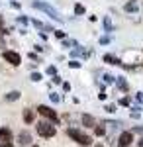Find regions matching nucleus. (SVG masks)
I'll use <instances>...</instances> for the list:
<instances>
[{
	"label": "nucleus",
	"mask_w": 143,
	"mask_h": 147,
	"mask_svg": "<svg viewBox=\"0 0 143 147\" xmlns=\"http://www.w3.org/2000/svg\"><path fill=\"white\" fill-rule=\"evenodd\" d=\"M132 141H133L132 131H123V134L120 136V139H118V147H130Z\"/></svg>",
	"instance_id": "nucleus-6"
},
{
	"label": "nucleus",
	"mask_w": 143,
	"mask_h": 147,
	"mask_svg": "<svg viewBox=\"0 0 143 147\" xmlns=\"http://www.w3.org/2000/svg\"><path fill=\"white\" fill-rule=\"evenodd\" d=\"M2 57H4L10 65H16V67L22 63V57L18 55V53H14V51H4V55H2Z\"/></svg>",
	"instance_id": "nucleus-5"
},
{
	"label": "nucleus",
	"mask_w": 143,
	"mask_h": 147,
	"mask_svg": "<svg viewBox=\"0 0 143 147\" xmlns=\"http://www.w3.org/2000/svg\"><path fill=\"white\" fill-rule=\"evenodd\" d=\"M125 10H127V12H135V10H137V2H133V0H132V2H127V4H125Z\"/></svg>",
	"instance_id": "nucleus-13"
},
{
	"label": "nucleus",
	"mask_w": 143,
	"mask_h": 147,
	"mask_svg": "<svg viewBox=\"0 0 143 147\" xmlns=\"http://www.w3.org/2000/svg\"><path fill=\"white\" fill-rule=\"evenodd\" d=\"M55 35L59 37V39H63V37H65V34H63V32H55Z\"/></svg>",
	"instance_id": "nucleus-24"
},
{
	"label": "nucleus",
	"mask_w": 143,
	"mask_h": 147,
	"mask_svg": "<svg viewBox=\"0 0 143 147\" xmlns=\"http://www.w3.org/2000/svg\"><path fill=\"white\" fill-rule=\"evenodd\" d=\"M96 147H102V145H96Z\"/></svg>",
	"instance_id": "nucleus-26"
},
{
	"label": "nucleus",
	"mask_w": 143,
	"mask_h": 147,
	"mask_svg": "<svg viewBox=\"0 0 143 147\" xmlns=\"http://www.w3.org/2000/svg\"><path fill=\"white\" fill-rule=\"evenodd\" d=\"M104 80H106V82H114V77H112V75H106Z\"/></svg>",
	"instance_id": "nucleus-22"
},
{
	"label": "nucleus",
	"mask_w": 143,
	"mask_h": 147,
	"mask_svg": "<svg viewBox=\"0 0 143 147\" xmlns=\"http://www.w3.org/2000/svg\"><path fill=\"white\" fill-rule=\"evenodd\" d=\"M51 100H53V102H59V94H55V92H53V94H51Z\"/></svg>",
	"instance_id": "nucleus-23"
},
{
	"label": "nucleus",
	"mask_w": 143,
	"mask_h": 147,
	"mask_svg": "<svg viewBox=\"0 0 143 147\" xmlns=\"http://www.w3.org/2000/svg\"><path fill=\"white\" fill-rule=\"evenodd\" d=\"M37 134L43 137H53L55 136V127L49 124V122H39L37 124Z\"/></svg>",
	"instance_id": "nucleus-3"
},
{
	"label": "nucleus",
	"mask_w": 143,
	"mask_h": 147,
	"mask_svg": "<svg viewBox=\"0 0 143 147\" xmlns=\"http://www.w3.org/2000/svg\"><path fill=\"white\" fill-rule=\"evenodd\" d=\"M0 141H12V131L8 127H0Z\"/></svg>",
	"instance_id": "nucleus-8"
},
{
	"label": "nucleus",
	"mask_w": 143,
	"mask_h": 147,
	"mask_svg": "<svg viewBox=\"0 0 143 147\" xmlns=\"http://www.w3.org/2000/svg\"><path fill=\"white\" fill-rule=\"evenodd\" d=\"M32 147H37V145H32Z\"/></svg>",
	"instance_id": "nucleus-25"
},
{
	"label": "nucleus",
	"mask_w": 143,
	"mask_h": 147,
	"mask_svg": "<svg viewBox=\"0 0 143 147\" xmlns=\"http://www.w3.org/2000/svg\"><path fill=\"white\" fill-rule=\"evenodd\" d=\"M37 112L41 114L43 118H47V120H51L53 124H57V122H59V116H57V114L53 112L51 108H47V106H39V108H37Z\"/></svg>",
	"instance_id": "nucleus-4"
},
{
	"label": "nucleus",
	"mask_w": 143,
	"mask_h": 147,
	"mask_svg": "<svg viewBox=\"0 0 143 147\" xmlns=\"http://www.w3.org/2000/svg\"><path fill=\"white\" fill-rule=\"evenodd\" d=\"M82 125H86V127H94V118H92L90 114H84V116H82Z\"/></svg>",
	"instance_id": "nucleus-9"
},
{
	"label": "nucleus",
	"mask_w": 143,
	"mask_h": 147,
	"mask_svg": "<svg viewBox=\"0 0 143 147\" xmlns=\"http://www.w3.org/2000/svg\"><path fill=\"white\" fill-rule=\"evenodd\" d=\"M104 61H106V63H112V65H120V61L114 55H104Z\"/></svg>",
	"instance_id": "nucleus-11"
},
{
	"label": "nucleus",
	"mask_w": 143,
	"mask_h": 147,
	"mask_svg": "<svg viewBox=\"0 0 143 147\" xmlns=\"http://www.w3.org/2000/svg\"><path fill=\"white\" fill-rule=\"evenodd\" d=\"M75 12H77V14H84V6L77 4V6H75Z\"/></svg>",
	"instance_id": "nucleus-17"
},
{
	"label": "nucleus",
	"mask_w": 143,
	"mask_h": 147,
	"mask_svg": "<svg viewBox=\"0 0 143 147\" xmlns=\"http://www.w3.org/2000/svg\"><path fill=\"white\" fill-rule=\"evenodd\" d=\"M0 147H14L12 141H0Z\"/></svg>",
	"instance_id": "nucleus-18"
},
{
	"label": "nucleus",
	"mask_w": 143,
	"mask_h": 147,
	"mask_svg": "<svg viewBox=\"0 0 143 147\" xmlns=\"http://www.w3.org/2000/svg\"><path fill=\"white\" fill-rule=\"evenodd\" d=\"M18 139H20V145H30L32 143V134L30 131H22L18 136Z\"/></svg>",
	"instance_id": "nucleus-7"
},
{
	"label": "nucleus",
	"mask_w": 143,
	"mask_h": 147,
	"mask_svg": "<svg viewBox=\"0 0 143 147\" xmlns=\"http://www.w3.org/2000/svg\"><path fill=\"white\" fill-rule=\"evenodd\" d=\"M71 67H73V69H77V67H80V63H78V61H75V59H73V61H71Z\"/></svg>",
	"instance_id": "nucleus-20"
},
{
	"label": "nucleus",
	"mask_w": 143,
	"mask_h": 147,
	"mask_svg": "<svg viewBox=\"0 0 143 147\" xmlns=\"http://www.w3.org/2000/svg\"><path fill=\"white\" fill-rule=\"evenodd\" d=\"M69 137H73L77 143H80V145H90L92 143V137L86 136V134H82V131H78V129H69Z\"/></svg>",
	"instance_id": "nucleus-2"
},
{
	"label": "nucleus",
	"mask_w": 143,
	"mask_h": 147,
	"mask_svg": "<svg viewBox=\"0 0 143 147\" xmlns=\"http://www.w3.org/2000/svg\"><path fill=\"white\" fill-rule=\"evenodd\" d=\"M18 98H20V92L18 90H12V92H8V96H6V100H18Z\"/></svg>",
	"instance_id": "nucleus-12"
},
{
	"label": "nucleus",
	"mask_w": 143,
	"mask_h": 147,
	"mask_svg": "<svg viewBox=\"0 0 143 147\" xmlns=\"http://www.w3.org/2000/svg\"><path fill=\"white\" fill-rule=\"evenodd\" d=\"M33 118H35V116H33L32 110H24V122H26V124H32Z\"/></svg>",
	"instance_id": "nucleus-10"
},
{
	"label": "nucleus",
	"mask_w": 143,
	"mask_h": 147,
	"mask_svg": "<svg viewBox=\"0 0 143 147\" xmlns=\"http://www.w3.org/2000/svg\"><path fill=\"white\" fill-rule=\"evenodd\" d=\"M120 104H121V106H127V104H130V98H121Z\"/></svg>",
	"instance_id": "nucleus-21"
},
{
	"label": "nucleus",
	"mask_w": 143,
	"mask_h": 147,
	"mask_svg": "<svg viewBox=\"0 0 143 147\" xmlns=\"http://www.w3.org/2000/svg\"><path fill=\"white\" fill-rule=\"evenodd\" d=\"M33 8L41 10L43 14H47L49 18H53L55 22H61V14H59V12H57V8H53L51 4H47V2H41V0H35V2H33Z\"/></svg>",
	"instance_id": "nucleus-1"
},
{
	"label": "nucleus",
	"mask_w": 143,
	"mask_h": 147,
	"mask_svg": "<svg viewBox=\"0 0 143 147\" xmlns=\"http://www.w3.org/2000/svg\"><path fill=\"white\" fill-rule=\"evenodd\" d=\"M104 110H106V112H114V110H116V106H114V104H108Z\"/></svg>",
	"instance_id": "nucleus-19"
},
{
	"label": "nucleus",
	"mask_w": 143,
	"mask_h": 147,
	"mask_svg": "<svg viewBox=\"0 0 143 147\" xmlns=\"http://www.w3.org/2000/svg\"><path fill=\"white\" fill-rule=\"evenodd\" d=\"M118 86H120L121 90H125V88H127V82H125L123 79H120V80H118Z\"/></svg>",
	"instance_id": "nucleus-14"
},
{
	"label": "nucleus",
	"mask_w": 143,
	"mask_h": 147,
	"mask_svg": "<svg viewBox=\"0 0 143 147\" xmlns=\"http://www.w3.org/2000/svg\"><path fill=\"white\" fill-rule=\"evenodd\" d=\"M94 131H96V136H104V134H106V129H104L102 125H98V127H96Z\"/></svg>",
	"instance_id": "nucleus-16"
},
{
	"label": "nucleus",
	"mask_w": 143,
	"mask_h": 147,
	"mask_svg": "<svg viewBox=\"0 0 143 147\" xmlns=\"http://www.w3.org/2000/svg\"><path fill=\"white\" fill-rule=\"evenodd\" d=\"M32 80L33 82H39V80H41V75H39V73H32Z\"/></svg>",
	"instance_id": "nucleus-15"
}]
</instances>
